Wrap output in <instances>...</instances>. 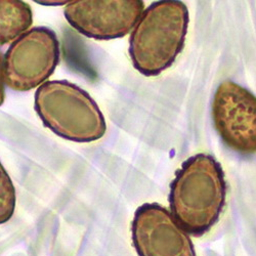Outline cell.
I'll use <instances>...</instances> for the list:
<instances>
[{
    "mask_svg": "<svg viewBox=\"0 0 256 256\" xmlns=\"http://www.w3.org/2000/svg\"><path fill=\"white\" fill-rule=\"evenodd\" d=\"M226 184L220 164L208 154H197L184 162L170 186L172 216L195 236L214 226L226 204Z\"/></svg>",
    "mask_w": 256,
    "mask_h": 256,
    "instance_id": "1",
    "label": "cell"
},
{
    "mask_svg": "<svg viewBox=\"0 0 256 256\" xmlns=\"http://www.w3.org/2000/svg\"><path fill=\"white\" fill-rule=\"evenodd\" d=\"M188 10L182 2H156L142 14L130 36V54L144 76H158L172 66L184 48Z\"/></svg>",
    "mask_w": 256,
    "mask_h": 256,
    "instance_id": "2",
    "label": "cell"
},
{
    "mask_svg": "<svg viewBox=\"0 0 256 256\" xmlns=\"http://www.w3.org/2000/svg\"><path fill=\"white\" fill-rule=\"evenodd\" d=\"M34 108L44 125L62 138L92 142L106 132L104 117L94 100L66 80L41 84L35 92Z\"/></svg>",
    "mask_w": 256,
    "mask_h": 256,
    "instance_id": "3",
    "label": "cell"
},
{
    "mask_svg": "<svg viewBox=\"0 0 256 256\" xmlns=\"http://www.w3.org/2000/svg\"><path fill=\"white\" fill-rule=\"evenodd\" d=\"M60 62L56 34L35 27L14 40L4 56V80L16 92H29L48 80Z\"/></svg>",
    "mask_w": 256,
    "mask_h": 256,
    "instance_id": "4",
    "label": "cell"
},
{
    "mask_svg": "<svg viewBox=\"0 0 256 256\" xmlns=\"http://www.w3.org/2000/svg\"><path fill=\"white\" fill-rule=\"evenodd\" d=\"M212 119L224 142L244 155L256 154V96L226 80L212 100Z\"/></svg>",
    "mask_w": 256,
    "mask_h": 256,
    "instance_id": "5",
    "label": "cell"
},
{
    "mask_svg": "<svg viewBox=\"0 0 256 256\" xmlns=\"http://www.w3.org/2000/svg\"><path fill=\"white\" fill-rule=\"evenodd\" d=\"M142 0L70 2L65 6L69 24L82 35L111 40L127 35L136 27L144 12Z\"/></svg>",
    "mask_w": 256,
    "mask_h": 256,
    "instance_id": "6",
    "label": "cell"
},
{
    "mask_svg": "<svg viewBox=\"0 0 256 256\" xmlns=\"http://www.w3.org/2000/svg\"><path fill=\"white\" fill-rule=\"evenodd\" d=\"M132 232L140 256H196L188 232L159 204H144L136 210Z\"/></svg>",
    "mask_w": 256,
    "mask_h": 256,
    "instance_id": "7",
    "label": "cell"
},
{
    "mask_svg": "<svg viewBox=\"0 0 256 256\" xmlns=\"http://www.w3.org/2000/svg\"><path fill=\"white\" fill-rule=\"evenodd\" d=\"M33 23V12L20 0H0V46L18 38Z\"/></svg>",
    "mask_w": 256,
    "mask_h": 256,
    "instance_id": "8",
    "label": "cell"
},
{
    "mask_svg": "<svg viewBox=\"0 0 256 256\" xmlns=\"http://www.w3.org/2000/svg\"><path fill=\"white\" fill-rule=\"evenodd\" d=\"M16 208V190L6 170L0 162V224L8 222Z\"/></svg>",
    "mask_w": 256,
    "mask_h": 256,
    "instance_id": "9",
    "label": "cell"
},
{
    "mask_svg": "<svg viewBox=\"0 0 256 256\" xmlns=\"http://www.w3.org/2000/svg\"><path fill=\"white\" fill-rule=\"evenodd\" d=\"M6 80H4V56L0 52V106H2L6 98Z\"/></svg>",
    "mask_w": 256,
    "mask_h": 256,
    "instance_id": "10",
    "label": "cell"
}]
</instances>
